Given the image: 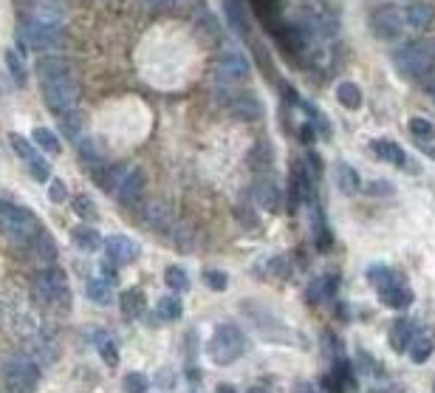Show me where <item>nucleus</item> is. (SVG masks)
<instances>
[{"mask_svg":"<svg viewBox=\"0 0 435 393\" xmlns=\"http://www.w3.org/2000/svg\"><path fill=\"white\" fill-rule=\"evenodd\" d=\"M105 255L113 264H133L141 255V246L127 235H110V238H105Z\"/></svg>","mask_w":435,"mask_h":393,"instance_id":"14","label":"nucleus"},{"mask_svg":"<svg viewBox=\"0 0 435 393\" xmlns=\"http://www.w3.org/2000/svg\"><path fill=\"white\" fill-rule=\"evenodd\" d=\"M122 311H124V317H130V320L141 317V311H148V306H144V292H141V289H127V292L122 294Z\"/></svg>","mask_w":435,"mask_h":393,"instance_id":"32","label":"nucleus"},{"mask_svg":"<svg viewBox=\"0 0 435 393\" xmlns=\"http://www.w3.org/2000/svg\"><path fill=\"white\" fill-rule=\"evenodd\" d=\"M336 181H339V187H342V192H348V195H353L359 187H362V181H359V173L350 167V164H345V162H339L336 164Z\"/></svg>","mask_w":435,"mask_h":393,"instance_id":"35","label":"nucleus"},{"mask_svg":"<svg viewBox=\"0 0 435 393\" xmlns=\"http://www.w3.org/2000/svg\"><path fill=\"white\" fill-rule=\"evenodd\" d=\"M334 292H336V278H317V280L308 286V292H306V300L317 306V303H322V300L334 297Z\"/></svg>","mask_w":435,"mask_h":393,"instance_id":"30","label":"nucleus"},{"mask_svg":"<svg viewBox=\"0 0 435 393\" xmlns=\"http://www.w3.org/2000/svg\"><path fill=\"white\" fill-rule=\"evenodd\" d=\"M371 150H373V156L376 159H382V162H387V164H393V167H404V150L396 145V142H390V139H376V142H371Z\"/></svg>","mask_w":435,"mask_h":393,"instance_id":"24","label":"nucleus"},{"mask_svg":"<svg viewBox=\"0 0 435 393\" xmlns=\"http://www.w3.org/2000/svg\"><path fill=\"white\" fill-rule=\"evenodd\" d=\"M29 173H31V178L34 181H48L51 178V167H48V162L45 159H34V162H29Z\"/></svg>","mask_w":435,"mask_h":393,"instance_id":"46","label":"nucleus"},{"mask_svg":"<svg viewBox=\"0 0 435 393\" xmlns=\"http://www.w3.org/2000/svg\"><path fill=\"white\" fill-rule=\"evenodd\" d=\"M294 393H320V387L311 385V382H297L294 385Z\"/></svg>","mask_w":435,"mask_h":393,"instance_id":"53","label":"nucleus"},{"mask_svg":"<svg viewBox=\"0 0 435 393\" xmlns=\"http://www.w3.org/2000/svg\"><path fill=\"white\" fill-rule=\"evenodd\" d=\"M164 283H167L173 292H187V289H190V278H187V272H184L181 266H167Z\"/></svg>","mask_w":435,"mask_h":393,"instance_id":"40","label":"nucleus"},{"mask_svg":"<svg viewBox=\"0 0 435 393\" xmlns=\"http://www.w3.org/2000/svg\"><path fill=\"white\" fill-rule=\"evenodd\" d=\"M300 139H303V142H306V145H311V142H314V139H317V134H314V124H311V122H308V124H303V127H300Z\"/></svg>","mask_w":435,"mask_h":393,"instance_id":"52","label":"nucleus"},{"mask_svg":"<svg viewBox=\"0 0 435 393\" xmlns=\"http://www.w3.org/2000/svg\"><path fill=\"white\" fill-rule=\"evenodd\" d=\"M415 148H418L421 153H427L429 159H435V136H429V139H421V142H415Z\"/></svg>","mask_w":435,"mask_h":393,"instance_id":"50","label":"nucleus"},{"mask_svg":"<svg viewBox=\"0 0 435 393\" xmlns=\"http://www.w3.org/2000/svg\"><path fill=\"white\" fill-rule=\"evenodd\" d=\"M113 195H116V201L124 204V207L138 204V199L144 195V173H141V170H130L127 178L122 181V187H119Z\"/></svg>","mask_w":435,"mask_h":393,"instance_id":"18","label":"nucleus"},{"mask_svg":"<svg viewBox=\"0 0 435 393\" xmlns=\"http://www.w3.org/2000/svg\"><path fill=\"white\" fill-rule=\"evenodd\" d=\"M0 227H3V232L20 246H29L31 238L43 229L31 210L12 204V201H0Z\"/></svg>","mask_w":435,"mask_h":393,"instance_id":"4","label":"nucleus"},{"mask_svg":"<svg viewBox=\"0 0 435 393\" xmlns=\"http://www.w3.org/2000/svg\"><path fill=\"white\" fill-rule=\"evenodd\" d=\"M34 142H37V148H40L43 153H48V156H59V153H62L57 134H54V130H48V127H34Z\"/></svg>","mask_w":435,"mask_h":393,"instance_id":"34","label":"nucleus"},{"mask_svg":"<svg viewBox=\"0 0 435 393\" xmlns=\"http://www.w3.org/2000/svg\"><path fill=\"white\" fill-rule=\"evenodd\" d=\"M393 62H396V71L404 80L424 83L435 71V40H410V43H404L396 51Z\"/></svg>","mask_w":435,"mask_h":393,"instance_id":"1","label":"nucleus"},{"mask_svg":"<svg viewBox=\"0 0 435 393\" xmlns=\"http://www.w3.org/2000/svg\"><path fill=\"white\" fill-rule=\"evenodd\" d=\"M124 390H127V393H144V390H148V376L138 373V371L127 373V376H124Z\"/></svg>","mask_w":435,"mask_h":393,"instance_id":"45","label":"nucleus"},{"mask_svg":"<svg viewBox=\"0 0 435 393\" xmlns=\"http://www.w3.org/2000/svg\"><path fill=\"white\" fill-rule=\"evenodd\" d=\"M148 3H153V6H162V9H178V6L190 3V0H148Z\"/></svg>","mask_w":435,"mask_h":393,"instance_id":"51","label":"nucleus"},{"mask_svg":"<svg viewBox=\"0 0 435 393\" xmlns=\"http://www.w3.org/2000/svg\"><path fill=\"white\" fill-rule=\"evenodd\" d=\"M368 280L376 286V292H382V289L393 286L396 280H401V275H399L396 269L385 266V264H376V266H371V269H368Z\"/></svg>","mask_w":435,"mask_h":393,"instance_id":"31","label":"nucleus"},{"mask_svg":"<svg viewBox=\"0 0 435 393\" xmlns=\"http://www.w3.org/2000/svg\"><path fill=\"white\" fill-rule=\"evenodd\" d=\"M40 88H43L45 105L54 113H65L71 108H77V102H80V85H77V77L71 74V71H65L59 77L40 80Z\"/></svg>","mask_w":435,"mask_h":393,"instance_id":"6","label":"nucleus"},{"mask_svg":"<svg viewBox=\"0 0 435 393\" xmlns=\"http://www.w3.org/2000/svg\"><path fill=\"white\" fill-rule=\"evenodd\" d=\"M71 243L80 252H97L99 246H105V238L94 227H74L71 229Z\"/></svg>","mask_w":435,"mask_h":393,"instance_id":"23","label":"nucleus"},{"mask_svg":"<svg viewBox=\"0 0 435 393\" xmlns=\"http://www.w3.org/2000/svg\"><path fill=\"white\" fill-rule=\"evenodd\" d=\"M127 173H130V167H127L124 162H116V164H110L108 170L97 173V176H94V181H97L105 192H116V190L122 187V181L127 178Z\"/></svg>","mask_w":435,"mask_h":393,"instance_id":"22","label":"nucleus"},{"mask_svg":"<svg viewBox=\"0 0 435 393\" xmlns=\"http://www.w3.org/2000/svg\"><path fill=\"white\" fill-rule=\"evenodd\" d=\"M413 334H415V325H413L407 317H399V320L390 325V345H393V351H407Z\"/></svg>","mask_w":435,"mask_h":393,"instance_id":"25","label":"nucleus"},{"mask_svg":"<svg viewBox=\"0 0 435 393\" xmlns=\"http://www.w3.org/2000/svg\"><path fill=\"white\" fill-rule=\"evenodd\" d=\"M57 124L62 130V136L71 139V142H80L85 136V124H88V116L80 110V108H71L65 113H57Z\"/></svg>","mask_w":435,"mask_h":393,"instance_id":"17","label":"nucleus"},{"mask_svg":"<svg viewBox=\"0 0 435 393\" xmlns=\"http://www.w3.org/2000/svg\"><path fill=\"white\" fill-rule=\"evenodd\" d=\"M65 12V0H23V20H34L40 26H59Z\"/></svg>","mask_w":435,"mask_h":393,"instance_id":"10","label":"nucleus"},{"mask_svg":"<svg viewBox=\"0 0 435 393\" xmlns=\"http://www.w3.org/2000/svg\"><path fill=\"white\" fill-rule=\"evenodd\" d=\"M311 232H314V241L320 249H328L331 246V229L325 224V215L320 207H314V218H311Z\"/></svg>","mask_w":435,"mask_h":393,"instance_id":"36","label":"nucleus"},{"mask_svg":"<svg viewBox=\"0 0 435 393\" xmlns=\"http://www.w3.org/2000/svg\"><path fill=\"white\" fill-rule=\"evenodd\" d=\"M215 71H218V77H221L224 83H238V80H249L252 65H249L246 54H241L235 48H227V51L218 54Z\"/></svg>","mask_w":435,"mask_h":393,"instance_id":"11","label":"nucleus"},{"mask_svg":"<svg viewBox=\"0 0 435 393\" xmlns=\"http://www.w3.org/2000/svg\"><path fill=\"white\" fill-rule=\"evenodd\" d=\"M6 65H9V74L17 80V85H26V80H29L26 65H23V59L15 51H6Z\"/></svg>","mask_w":435,"mask_h":393,"instance_id":"43","label":"nucleus"},{"mask_svg":"<svg viewBox=\"0 0 435 393\" xmlns=\"http://www.w3.org/2000/svg\"><path fill=\"white\" fill-rule=\"evenodd\" d=\"M371 26V34L382 43H399L407 31V20H404V9L399 6H385V9H376L368 20Z\"/></svg>","mask_w":435,"mask_h":393,"instance_id":"8","label":"nucleus"},{"mask_svg":"<svg viewBox=\"0 0 435 393\" xmlns=\"http://www.w3.org/2000/svg\"><path fill=\"white\" fill-rule=\"evenodd\" d=\"M246 393H266L263 387H252V390H246Z\"/></svg>","mask_w":435,"mask_h":393,"instance_id":"57","label":"nucleus"},{"mask_svg":"<svg viewBox=\"0 0 435 393\" xmlns=\"http://www.w3.org/2000/svg\"><path fill=\"white\" fill-rule=\"evenodd\" d=\"M48 199L57 201V204L65 201V199H68V187H65L62 181H51V184H48Z\"/></svg>","mask_w":435,"mask_h":393,"instance_id":"48","label":"nucleus"},{"mask_svg":"<svg viewBox=\"0 0 435 393\" xmlns=\"http://www.w3.org/2000/svg\"><path fill=\"white\" fill-rule=\"evenodd\" d=\"M34 71H37V80H48V77H59V74L71 71V65L59 54H43V57H37Z\"/></svg>","mask_w":435,"mask_h":393,"instance_id":"21","label":"nucleus"},{"mask_svg":"<svg viewBox=\"0 0 435 393\" xmlns=\"http://www.w3.org/2000/svg\"><path fill=\"white\" fill-rule=\"evenodd\" d=\"M379 297H382L385 306H390V308H396V311H404V308L413 303V289H410V286L404 283V278H401V280H396L393 286L382 289Z\"/></svg>","mask_w":435,"mask_h":393,"instance_id":"20","label":"nucleus"},{"mask_svg":"<svg viewBox=\"0 0 435 393\" xmlns=\"http://www.w3.org/2000/svg\"><path fill=\"white\" fill-rule=\"evenodd\" d=\"M308 176L311 173L300 162L292 167V178H288V201H292V210H297L300 201H306V204L314 201V184Z\"/></svg>","mask_w":435,"mask_h":393,"instance_id":"13","label":"nucleus"},{"mask_svg":"<svg viewBox=\"0 0 435 393\" xmlns=\"http://www.w3.org/2000/svg\"><path fill=\"white\" fill-rule=\"evenodd\" d=\"M77 153H80V162H85V164H102L105 162V148L94 136H83L77 142Z\"/></svg>","mask_w":435,"mask_h":393,"instance_id":"26","label":"nucleus"},{"mask_svg":"<svg viewBox=\"0 0 435 393\" xmlns=\"http://www.w3.org/2000/svg\"><path fill=\"white\" fill-rule=\"evenodd\" d=\"M215 99H218V105L227 108L241 122H257V119H263L260 99L252 91H246V88H235V85H229V83L221 80V83H215Z\"/></svg>","mask_w":435,"mask_h":393,"instance_id":"2","label":"nucleus"},{"mask_svg":"<svg viewBox=\"0 0 435 393\" xmlns=\"http://www.w3.org/2000/svg\"><path fill=\"white\" fill-rule=\"evenodd\" d=\"M141 224L156 232H167L176 227V210L167 199H150L141 207Z\"/></svg>","mask_w":435,"mask_h":393,"instance_id":"12","label":"nucleus"},{"mask_svg":"<svg viewBox=\"0 0 435 393\" xmlns=\"http://www.w3.org/2000/svg\"><path fill=\"white\" fill-rule=\"evenodd\" d=\"M249 164L257 170V173H269V167H271V148L269 145H257L255 150H252V156H249Z\"/></svg>","mask_w":435,"mask_h":393,"instance_id":"42","label":"nucleus"},{"mask_svg":"<svg viewBox=\"0 0 435 393\" xmlns=\"http://www.w3.org/2000/svg\"><path fill=\"white\" fill-rule=\"evenodd\" d=\"M218 393H235V390L229 385H221V387H218Z\"/></svg>","mask_w":435,"mask_h":393,"instance_id":"56","label":"nucleus"},{"mask_svg":"<svg viewBox=\"0 0 435 393\" xmlns=\"http://www.w3.org/2000/svg\"><path fill=\"white\" fill-rule=\"evenodd\" d=\"M252 195H255V201H257L263 210H269V213H277V210H280V187L271 181L269 173L257 176V181H255V187H252Z\"/></svg>","mask_w":435,"mask_h":393,"instance_id":"16","label":"nucleus"},{"mask_svg":"<svg viewBox=\"0 0 435 393\" xmlns=\"http://www.w3.org/2000/svg\"><path fill=\"white\" fill-rule=\"evenodd\" d=\"M181 300L178 297H162L159 303H156V314H159V320H178L181 317Z\"/></svg>","mask_w":435,"mask_h":393,"instance_id":"39","label":"nucleus"},{"mask_svg":"<svg viewBox=\"0 0 435 393\" xmlns=\"http://www.w3.org/2000/svg\"><path fill=\"white\" fill-rule=\"evenodd\" d=\"M99 351H102V357H105L108 365H119V351H116V345H113L108 337L99 340Z\"/></svg>","mask_w":435,"mask_h":393,"instance_id":"47","label":"nucleus"},{"mask_svg":"<svg viewBox=\"0 0 435 393\" xmlns=\"http://www.w3.org/2000/svg\"><path fill=\"white\" fill-rule=\"evenodd\" d=\"M404 20L410 31H427L435 23V6L429 0H413V3L404 6Z\"/></svg>","mask_w":435,"mask_h":393,"instance_id":"15","label":"nucleus"},{"mask_svg":"<svg viewBox=\"0 0 435 393\" xmlns=\"http://www.w3.org/2000/svg\"><path fill=\"white\" fill-rule=\"evenodd\" d=\"M31 252H34V257L37 260H43V264H51V260L57 257V246H54V238L45 232V229H40L34 238H31Z\"/></svg>","mask_w":435,"mask_h":393,"instance_id":"27","label":"nucleus"},{"mask_svg":"<svg viewBox=\"0 0 435 393\" xmlns=\"http://www.w3.org/2000/svg\"><path fill=\"white\" fill-rule=\"evenodd\" d=\"M204 283H206L212 292H227V286H229V278H227V272L209 269V272H204Z\"/></svg>","mask_w":435,"mask_h":393,"instance_id":"44","label":"nucleus"},{"mask_svg":"<svg viewBox=\"0 0 435 393\" xmlns=\"http://www.w3.org/2000/svg\"><path fill=\"white\" fill-rule=\"evenodd\" d=\"M195 26H198V31H201L209 43H221V40H224V29L218 26V20H215V15H212L209 9H201V15L195 17Z\"/></svg>","mask_w":435,"mask_h":393,"instance_id":"28","label":"nucleus"},{"mask_svg":"<svg viewBox=\"0 0 435 393\" xmlns=\"http://www.w3.org/2000/svg\"><path fill=\"white\" fill-rule=\"evenodd\" d=\"M71 207H74V213H77L83 221H97V218H99V210H97L94 199H88V195H74Z\"/></svg>","mask_w":435,"mask_h":393,"instance_id":"38","label":"nucleus"},{"mask_svg":"<svg viewBox=\"0 0 435 393\" xmlns=\"http://www.w3.org/2000/svg\"><path fill=\"white\" fill-rule=\"evenodd\" d=\"M249 351V340L246 334L238 329L235 322H221L215 329V337L209 343V357L218 365H232L238 357H243Z\"/></svg>","mask_w":435,"mask_h":393,"instance_id":"5","label":"nucleus"},{"mask_svg":"<svg viewBox=\"0 0 435 393\" xmlns=\"http://www.w3.org/2000/svg\"><path fill=\"white\" fill-rule=\"evenodd\" d=\"M421 85H424V91H427V94H429V97L435 99V71H432V74H429V77H427V80H424Z\"/></svg>","mask_w":435,"mask_h":393,"instance_id":"54","label":"nucleus"},{"mask_svg":"<svg viewBox=\"0 0 435 393\" xmlns=\"http://www.w3.org/2000/svg\"><path fill=\"white\" fill-rule=\"evenodd\" d=\"M371 393H404L401 385H385V387H373Z\"/></svg>","mask_w":435,"mask_h":393,"instance_id":"55","label":"nucleus"},{"mask_svg":"<svg viewBox=\"0 0 435 393\" xmlns=\"http://www.w3.org/2000/svg\"><path fill=\"white\" fill-rule=\"evenodd\" d=\"M407 127H410V136H413V142H421V139L435 136V124H432L429 119H424V116H413V119L407 122Z\"/></svg>","mask_w":435,"mask_h":393,"instance_id":"37","label":"nucleus"},{"mask_svg":"<svg viewBox=\"0 0 435 393\" xmlns=\"http://www.w3.org/2000/svg\"><path fill=\"white\" fill-rule=\"evenodd\" d=\"M432 348H435V334H432V329H415V334H413V340H410V359L413 362H427L429 359V354H432Z\"/></svg>","mask_w":435,"mask_h":393,"instance_id":"19","label":"nucleus"},{"mask_svg":"<svg viewBox=\"0 0 435 393\" xmlns=\"http://www.w3.org/2000/svg\"><path fill=\"white\" fill-rule=\"evenodd\" d=\"M9 145H12V150H15V153H17V156H20V159H23L26 164L37 159V150L31 148V142H29V139H23V136L12 134V136H9Z\"/></svg>","mask_w":435,"mask_h":393,"instance_id":"41","label":"nucleus"},{"mask_svg":"<svg viewBox=\"0 0 435 393\" xmlns=\"http://www.w3.org/2000/svg\"><path fill=\"white\" fill-rule=\"evenodd\" d=\"M308 164H311V176L320 178V176H322V162H320L317 150H308Z\"/></svg>","mask_w":435,"mask_h":393,"instance_id":"49","label":"nucleus"},{"mask_svg":"<svg viewBox=\"0 0 435 393\" xmlns=\"http://www.w3.org/2000/svg\"><path fill=\"white\" fill-rule=\"evenodd\" d=\"M432 393H435V385H432Z\"/></svg>","mask_w":435,"mask_h":393,"instance_id":"58","label":"nucleus"},{"mask_svg":"<svg viewBox=\"0 0 435 393\" xmlns=\"http://www.w3.org/2000/svg\"><path fill=\"white\" fill-rule=\"evenodd\" d=\"M336 99L348 110H356V108H362V102H365V97H362V88L356 83H339L336 85Z\"/></svg>","mask_w":435,"mask_h":393,"instance_id":"29","label":"nucleus"},{"mask_svg":"<svg viewBox=\"0 0 435 393\" xmlns=\"http://www.w3.org/2000/svg\"><path fill=\"white\" fill-rule=\"evenodd\" d=\"M17 31H20V40L34 51H59V48H65V34L59 31V26H40L34 20H23Z\"/></svg>","mask_w":435,"mask_h":393,"instance_id":"9","label":"nucleus"},{"mask_svg":"<svg viewBox=\"0 0 435 393\" xmlns=\"http://www.w3.org/2000/svg\"><path fill=\"white\" fill-rule=\"evenodd\" d=\"M40 382V365L26 357H12L3 371H0V385L3 393H34Z\"/></svg>","mask_w":435,"mask_h":393,"instance_id":"7","label":"nucleus"},{"mask_svg":"<svg viewBox=\"0 0 435 393\" xmlns=\"http://www.w3.org/2000/svg\"><path fill=\"white\" fill-rule=\"evenodd\" d=\"M88 297H91L94 303H99V306H108V303L113 300V280H108L105 275H102L99 280H91V283H88Z\"/></svg>","mask_w":435,"mask_h":393,"instance_id":"33","label":"nucleus"},{"mask_svg":"<svg viewBox=\"0 0 435 393\" xmlns=\"http://www.w3.org/2000/svg\"><path fill=\"white\" fill-rule=\"evenodd\" d=\"M34 297L51 308H71V286H68V275L59 266H45L37 272L34 278Z\"/></svg>","mask_w":435,"mask_h":393,"instance_id":"3","label":"nucleus"}]
</instances>
